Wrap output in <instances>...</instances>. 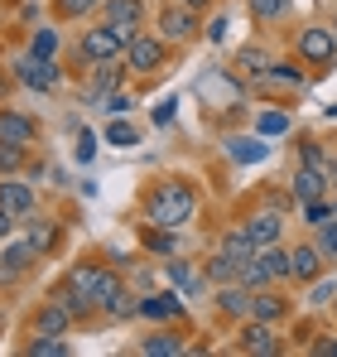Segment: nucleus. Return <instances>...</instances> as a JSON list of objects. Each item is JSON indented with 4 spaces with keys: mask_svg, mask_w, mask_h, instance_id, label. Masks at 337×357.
Segmentation results:
<instances>
[{
    "mask_svg": "<svg viewBox=\"0 0 337 357\" xmlns=\"http://www.w3.org/2000/svg\"><path fill=\"white\" fill-rule=\"evenodd\" d=\"M193 213H198V188L183 183V178H164V183H155L150 198H145V218H150V227H168V232H178V227L193 222Z\"/></svg>",
    "mask_w": 337,
    "mask_h": 357,
    "instance_id": "nucleus-1",
    "label": "nucleus"
},
{
    "mask_svg": "<svg viewBox=\"0 0 337 357\" xmlns=\"http://www.w3.org/2000/svg\"><path fill=\"white\" fill-rule=\"evenodd\" d=\"M168 63V39L159 29H135V39L125 44V68L130 77H155Z\"/></svg>",
    "mask_w": 337,
    "mask_h": 357,
    "instance_id": "nucleus-2",
    "label": "nucleus"
},
{
    "mask_svg": "<svg viewBox=\"0 0 337 357\" xmlns=\"http://www.w3.org/2000/svg\"><path fill=\"white\" fill-rule=\"evenodd\" d=\"M294 54H299V63H308V68L337 63V29L333 24H304L294 34Z\"/></svg>",
    "mask_w": 337,
    "mask_h": 357,
    "instance_id": "nucleus-3",
    "label": "nucleus"
},
{
    "mask_svg": "<svg viewBox=\"0 0 337 357\" xmlns=\"http://www.w3.org/2000/svg\"><path fill=\"white\" fill-rule=\"evenodd\" d=\"M125 59V39L116 34L111 24H92V29H82V39H77V63H116Z\"/></svg>",
    "mask_w": 337,
    "mask_h": 357,
    "instance_id": "nucleus-4",
    "label": "nucleus"
},
{
    "mask_svg": "<svg viewBox=\"0 0 337 357\" xmlns=\"http://www.w3.org/2000/svg\"><path fill=\"white\" fill-rule=\"evenodd\" d=\"M102 24H111L116 34L130 44L135 39V29H145V15H150V5L145 0H102Z\"/></svg>",
    "mask_w": 337,
    "mask_h": 357,
    "instance_id": "nucleus-5",
    "label": "nucleus"
},
{
    "mask_svg": "<svg viewBox=\"0 0 337 357\" xmlns=\"http://www.w3.org/2000/svg\"><path fill=\"white\" fill-rule=\"evenodd\" d=\"M34 266H39V251L29 246V237L0 241V285H19V280H24Z\"/></svg>",
    "mask_w": 337,
    "mask_h": 357,
    "instance_id": "nucleus-6",
    "label": "nucleus"
},
{
    "mask_svg": "<svg viewBox=\"0 0 337 357\" xmlns=\"http://www.w3.org/2000/svg\"><path fill=\"white\" fill-rule=\"evenodd\" d=\"M198 29H203V15L198 10H188L178 0L159 5V34H164L168 44H188V39H198Z\"/></svg>",
    "mask_w": 337,
    "mask_h": 357,
    "instance_id": "nucleus-7",
    "label": "nucleus"
},
{
    "mask_svg": "<svg viewBox=\"0 0 337 357\" xmlns=\"http://www.w3.org/2000/svg\"><path fill=\"white\" fill-rule=\"evenodd\" d=\"M236 348H241V353H256V357H275L284 343H280V333H275V324H265V319H241Z\"/></svg>",
    "mask_w": 337,
    "mask_h": 357,
    "instance_id": "nucleus-8",
    "label": "nucleus"
},
{
    "mask_svg": "<svg viewBox=\"0 0 337 357\" xmlns=\"http://www.w3.org/2000/svg\"><path fill=\"white\" fill-rule=\"evenodd\" d=\"M15 77H19L24 87H34V92H54V87H58V63L24 54V59L15 63Z\"/></svg>",
    "mask_w": 337,
    "mask_h": 357,
    "instance_id": "nucleus-9",
    "label": "nucleus"
},
{
    "mask_svg": "<svg viewBox=\"0 0 337 357\" xmlns=\"http://www.w3.org/2000/svg\"><path fill=\"white\" fill-rule=\"evenodd\" d=\"M183 299L173 290H155V295H140V319H155V324H183Z\"/></svg>",
    "mask_w": 337,
    "mask_h": 357,
    "instance_id": "nucleus-10",
    "label": "nucleus"
},
{
    "mask_svg": "<svg viewBox=\"0 0 337 357\" xmlns=\"http://www.w3.org/2000/svg\"><path fill=\"white\" fill-rule=\"evenodd\" d=\"M289 266H294V275L289 280H304V285H313L318 275H323V266H328V251L313 241V246H294L289 251Z\"/></svg>",
    "mask_w": 337,
    "mask_h": 357,
    "instance_id": "nucleus-11",
    "label": "nucleus"
},
{
    "mask_svg": "<svg viewBox=\"0 0 337 357\" xmlns=\"http://www.w3.org/2000/svg\"><path fill=\"white\" fill-rule=\"evenodd\" d=\"M77 319H72V309L63 304V299H44L39 304V314H34V333H54V338H68V328H72Z\"/></svg>",
    "mask_w": 337,
    "mask_h": 357,
    "instance_id": "nucleus-12",
    "label": "nucleus"
},
{
    "mask_svg": "<svg viewBox=\"0 0 337 357\" xmlns=\"http://www.w3.org/2000/svg\"><path fill=\"white\" fill-rule=\"evenodd\" d=\"M0 140H10V145H34V140H39V126H34V116L15 112V107H0Z\"/></svg>",
    "mask_w": 337,
    "mask_h": 357,
    "instance_id": "nucleus-13",
    "label": "nucleus"
},
{
    "mask_svg": "<svg viewBox=\"0 0 337 357\" xmlns=\"http://www.w3.org/2000/svg\"><path fill=\"white\" fill-rule=\"evenodd\" d=\"M251 295H256V290H246V285H241V280H231V285H217V314H222V319H236V324H241V319H251Z\"/></svg>",
    "mask_w": 337,
    "mask_h": 357,
    "instance_id": "nucleus-14",
    "label": "nucleus"
},
{
    "mask_svg": "<svg viewBox=\"0 0 337 357\" xmlns=\"http://www.w3.org/2000/svg\"><path fill=\"white\" fill-rule=\"evenodd\" d=\"M107 275H111V271H102V266H68L63 285H68V290H77V295H87L92 304H97L102 285H107Z\"/></svg>",
    "mask_w": 337,
    "mask_h": 357,
    "instance_id": "nucleus-15",
    "label": "nucleus"
},
{
    "mask_svg": "<svg viewBox=\"0 0 337 357\" xmlns=\"http://www.w3.org/2000/svg\"><path fill=\"white\" fill-rule=\"evenodd\" d=\"M0 208L15 213V218H29L34 213V188L19 183V178H0Z\"/></svg>",
    "mask_w": 337,
    "mask_h": 357,
    "instance_id": "nucleus-16",
    "label": "nucleus"
},
{
    "mask_svg": "<svg viewBox=\"0 0 337 357\" xmlns=\"http://www.w3.org/2000/svg\"><path fill=\"white\" fill-rule=\"evenodd\" d=\"M284 314H289V299H284V295H275V285H270V290H256V295H251V319L280 324Z\"/></svg>",
    "mask_w": 337,
    "mask_h": 357,
    "instance_id": "nucleus-17",
    "label": "nucleus"
},
{
    "mask_svg": "<svg viewBox=\"0 0 337 357\" xmlns=\"http://www.w3.org/2000/svg\"><path fill=\"white\" fill-rule=\"evenodd\" d=\"M289 188H294V198L299 203H308V198H323V188H328V174L323 169H308V165H299L294 178H289Z\"/></svg>",
    "mask_w": 337,
    "mask_h": 357,
    "instance_id": "nucleus-18",
    "label": "nucleus"
},
{
    "mask_svg": "<svg viewBox=\"0 0 337 357\" xmlns=\"http://www.w3.org/2000/svg\"><path fill=\"white\" fill-rule=\"evenodd\" d=\"M280 208H270V213H256V218H246V232H251V241L256 246H275L280 241Z\"/></svg>",
    "mask_w": 337,
    "mask_h": 357,
    "instance_id": "nucleus-19",
    "label": "nucleus"
},
{
    "mask_svg": "<svg viewBox=\"0 0 337 357\" xmlns=\"http://www.w3.org/2000/svg\"><path fill=\"white\" fill-rule=\"evenodd\" d=\"M168 280H173V285H178L183 295H193V299L207 295V285H212V280H207L203 271H193L188 261H168Z\"/></svg>",
    "mask_w": 337,
    "mask_h": 357,
    "instance_id": "nucleus-20",
    "label": "nucleus"
},
{
    "mask_svg": "<svg viewBox=\"0 0 337 357\" xmlns=\"http://www.w3.org/2000/svg\"><path fill=\"white\" fill-rule=\"evenodd\" d=\"M270 63H275V59H270V54H265L260 44H241L231 68H236L241 77H265V73H270Z\"/></svg>",
    "mask_w": 337,
    "mask_h": 357,
    "instance_id": "nucleus-21",
    "label": "nucleus"
},
{
    "mask_svg": "<svg viewBox=\"0 0 337 357\" xmlns=\"http://www.w3.org/2000/svg\"><path fill=\"white\" fill-rule=\"evenodd\" d=\"M24 237H29V246H34L39 256H49V251L58 246V222H54V218H34V213H29V222H24Z\"/></svg>",
    "mask_w": 337,
    "mask_h": 357,
    "instance_id": "nucleus-22",
    "label": "nucleus"
},
{
    "mask_svg": "<svg viewBox=\"0 0 337 357\" xmlns=\"http://www.w3.org/2000/svg\"><path fill=\"white\" fill-rule=\"evenodd\" d=\"M140 353H145V357H173V353H183V333L159 328V333H150V338L140 343Z\"/></svg>",
    "mask_w": 337,
    "mask_h": 357,
    "instance_id": "nucleus-23",
    "label": "nucleus"
},
{
    "mask_svg": "<svg viewBox=\"0 0 337 357\" xmlns=\"http://www.w3.org/2000/svg\"><path fill=\"white\" fill-rule=\"evenodd\" d=\"M236 280H241L246 290H270V285H275V275H270V266L260 261V251H256V256H251V261L236 271Z\"/></svg>",
    "mask_w": 337,
    "mask_h": 357,
    "instance_id": "nucleus-24",
    "label": "nucleus"
},
{
    "mask_svg": "<svg viewBox=\"0 0 337 357\" xmlns=\"http://www.w3.org/2000/svg\"><path fill=\"white\" fill-rule=\"evenodd\" d=\"M222 251L231 256V261H241V266H246V261H251L260 246L251 241V232H246V227H231V232H222Z\"/></svg>",
    "mask_w": 337,
    "mask_h": 357,
    "instance_id": "nucleus-25",
    "label": "nucleus"
},
{
    "mask_svg": "<svg viewBox=\"0 0 337 357\" xmlns=\"http://www.w3.org/2000/svg\"><path fill=\"white\" fill-rule=\"evenodd\" d=\"M125 73H130V68H111V63H97V73H92V92H87V97L97 102V97L116 92V87L125 82Z\"/></svg>",
    "mask_w": 337,
    "mask_h": 357,
    "instance_id": "nucleus-26",
    "label": "nucleus"
},
{
    "mask_svg": "<svg viewBox=\"0 0 337 357\" xmlns=\"http://www.w3.org/2000/svg\"><path fill=\"white\" fill-rule=\"evenodd\" d=\"M289 5H294V0H246V10H251L256 24H275V20H284Z\"/></svg>",
    "mask_w": 337,
    "mask_h": 357,
    "instance_id": "nucleus-27",
    "label": "nucleus"
},
{
    "mask_svg": "<svg viewBox=\"0 0 337 357\" xmlns=\"http://www.w3.org/2000/svg\"><path fill=\"white\" fill-rule=\"evenodd\" d=\"M236 271H241V261H231L226 251H217V256L203 266V275H207L212 285H231V280H236Z\"/></svg>",
    "mask_w": 337,
    "mask_h": 357,
    "instance_id": "nucleus-28",
    "label": "nucleus"
},
{
    "mask_svg": "<svg viewBox=\"0 0 337 357\" xmlns=\"http://www.w3.org/2000/svg\"><path fill=\"white\" fill-rule=\"evenodd\" d=\"M265 155H270V145H260L256 135L231 140V160H241V165H256V160H265Z\"/></svg>",
    "mask_w": 337,
    "mask_h": 357,
    "instance_id": "nucleus-29",
    "label": "nucleus"
},
{
    "mask_svg": "<svg viewBox=\"0 0 337 357\" xmlns=\"http://www.w3.org/2000/svg\"><path fill=\"white\" fill-rule=\"evenodd\" d=\"M260 261L270 266V275H275V280H289V275H294V266H289V251H284L280 241H275V246H260Z\"/></svg>",
    "mask_w": 337,
    "mask_h": 357,
    "instance_id": "nucleus-30",
    "label": "nucleus"
},
{
    "mask_svg": "<svg viewBox=\"0 0 337 357\" xmlns=\"http://www.w3.org/2000/svg\"><path fill=\"white\" fill-rule=\"evenodd\" d=\"M24 353H29V357H68V343H63V338H54V333H34Z\"/></svg>",
    "mask_w": 337,
    "mask_h": 357,
    "instance_id": "nucleus-31",
    "label": "nucleus"
},
{
    "mask_svg": "<svg viewBox=\"0 0 337 357\" xmlns=\"http://www.w3.org/2000/svg\"><path fill=\"white\" fill-rule=\"evenodd\" d=\"M107 145H116V150H135V145H140V130H135L130 121H111V126H107Z\"/></svg>",
    "mask_w": 337,
    "mask_h": 357,
    "instance_id": "nucleus-32",
    "label": "nucleus"
},
{
    "mask_svg": "<svg viewBox=\"0 0 337 357\" xmlns=\"http://www.w3.org/2000/svg\"><path fill=\"white\" fill-rule=\"evenodd\" d=\"M54 299H63V304L72 309V319H92V314H97V304H92V299H87V295H77V290H68V285H58Z\"/></svg>",
    "mask_w": 337,
    "mask_h": 357,
    "instance_id": "nucleus-33",
    "label": "nucleus"
},
{
    "mask_svg": "<svg viewBox=\"0 0 337 357\" xmlns=\"http://www.w3.org/2000/svg\"><path fill=\"white\" fill-rule=\"evenodd\" d=\"M58 20H87V15H97L102 10V0H54Z\"/></svg>",
    "mask_w": 337,
    "mask_h": 357,
    "instance_id": "nucleus-34",
    "label": "nucleus"
},
{
    "mask_svg": "<svg viewBox=\"0 0 337 357\" xmlns=\"http://www.w3.org/2000/svg\"><path fill=\"white\" fill-rule=\"evenodd\" d=\"M29 54H34V59H54V54H58V29H34Z\"/></svg>",
    "mask_w": 337,
    "mask_h": 357,
    "instance_id": "nucleus-35",
    "label": "nucleus"
},
{
    "mask_svg": "<svg viewBox=\"0 0 337 357\" xmlns=\"http://www.w3.org/2000/svg\"><path fill=\"white\" fill-rule=\"evenodd\" d=\"M299 165H308V169H323V165H328V155H323V145H318L313 135L299 140Z\"/></svg>",
    "mask_w": 337,
    "mask_h": 357,
    "instance_id": "nucleus-36",
    "label": "nucleus"
},
{
    "mask_svg": "<svg viewBox=\"0 0 337 357\" xmlns=\"http://www.w3.org/2000/svg\"><path fill=\"white\" fill-rule=\"evenodd\" d=\"M24 155H29V145H10V140H0V174H15V169L24 165Z\"/></svg>",
    "mask_w": 337,
    "mask_h": 357,
    "instance_id": "nucleus-37",
    "label": "nucleus"
},
{
    "mask_svg": "<svg viewBox=\"0 0 337 357\" xmlns=\"http://www.w3.org/2000/svg\"><path fill=\"white\" fill-rule=\"evenodd\" d=\"M337 213H333V203H323V198H308L304 203V222L308 227H323V222H333Z\"/></svg>",
    "mask_w": 337,
    "mask_h": 357,
    "instance_id": "nucleus-38",
    "label": "nucleus"
},
{
    "mask_svg": "<svg viewBox=\"0 0 337 357\" xmlns=\"http://www.w3.org/2000/svg\"><path fill=\"white\" fill-rule=\"evenodd\" d=\"M265 77H275L284 87H304V73H299V63H270V73Z\"/></svg>",
    "mask_w": 337,
    "mask_h": 357,
    "instance_id": "nucleus-39",
    "label": "nucleus"
},
{
    "mask_svg": "<svg viewBox=\"0 0 337 357\" xmlns=\"http://www.w3.org/2000/svg\"><path fill=\"white\" fill-rule=\"evenodd\" d=\"M333 299H337L333 280H313V285H308V304H313V309H323V304H333Z\"/></svg>",
    "mask_w": 337,
    "mask_h": 357,
    "instance_id": "nucleus-40",
    "label": "nucleus"
},
{
    "mask_svg": "<svg viewBox=\"0 0 337 357\" xmlns=\"http://www.w3.org/2000/svg\"><path fill=\"white\" fill-rule=\"evenodd\" d=\"M97 102H102V112H111V116H125V112H130V97H125L120 87L107 92V97H97Z\"/></svg>",
    "mask_w": 337,
    "mask_h": 357,
    "instance_id": "nucleus-41",
    "label": "nucleus"
},
{
    "mask_svg": "<svg viewBox=\"0 0 337 357\" xmlns=\"http://www.w3.org/2000/svg\"><path fill=\"white\" fill-rule=\"evenodd\" d=\"M284 130H289V116L284 112H265L260 116V135H284Z\"/></svg>",
    "mask_w": 337,
    "mask_h": 357,
    "instance_id": "nucleus-42",
    "label": "nucleus"
},
{
    "mask_svg": "<svg viewBox=\"0 0 337 357\" xmlns=\"http://www.w3.org/2000/svg\"><path fill=\"white\" fill-rule=\"evenodd\" d=\"M72 155H77V165H87V160L97 155V140H92V135L82 130V135H77V150H72Z\"/></svg>",
    "mask_w": 337,
    "mask_h": 357,
    "instance_id": "nucleus-43",
    "label": "nucleus"
},
{
    "mask_svg": "<svg viewBox=\"0 0 337 357\" xmlns=\"http://www.w3.org/2000/svg\"><path fill=\"white\" fill-rule=\"evenodd\" d=\"M15 227H19V218L0 208V241H10V237H15Z\"/></svg>",
    "mask_w": 337,
    "mask_h": 357,
    "instance_id": "nucleus-44",
    "label": "nucleus"
},
{
    "mask_svg": "<svg viewBox=\"0 0 337 357\" xmlns=\"http://www.w3.org/2000/svg\"><path fill=\"white\" fill-rule=\"evenodd\" d=\"M313 357H337V338H318L313 343Z\"/></svg>",
    "mask_w": 337,
    "mask_h": 357,
    "instance_id": "nucleus-45",
    "label": "nucleus"
},
{
    "mask_svg": "<svg viewBox=\"0 0 337 357\" xmlns=\"http://www.w3.org/2000/svg\"><path fill=\"white\" fill-rule=\"evenodd\" d=\"M207 39H212V44H222V39H226V20H222V15L207 24Z\"/></svg>",
    "mask_w": 337,
    "mask_h": 357,
    "instance_id": "nucleus-46",
    "label": "nucleus"
},
{
    "mask_svg": "<svg viewBox=\"0 0 337 357\" xmlns=\"http://www.w3.org/2000/svg\"><path fill=\"white\" fill-rule=\"evenodd\" d=\"M173 107H178V102H164V107H155V126H168V121H173Z\"/></svg>",
    "mask_w": 337,
    "mask_h": 357,
    "instance_id": "nucleus-47",
    "label": "nucleus"
},
{
    "mask_svg": "<svg viewBox=\"0 0 337 357\" xmlns=\"http://www.w3.org/2000/svg\"><path fill=\"white\" fill-rule=\"evenodd\" d=\"M178 5H188V10H198V15H207V10H212L217 0H178Z\"/></svg>",
    "mask_w": 337,
    "mask_h": 357,
    "instance_id": "nucleus-48",
    "label": "nucleus"
},
{
    "mask_svg": "<svg viewBox=\"0 0 337 357\" xmlns=\"http://www.w3.org/2000/svg\"><path fill=\"white\" fill-rule=\"evenodd\" d=\"M328 116H337V107H328Z\"/></svg>",
    "mask_w": 337,
    "mask_h": 357,
    "instance_id": "nucleus-49",
    "label": "nucleus"
},
{
    "mask_svg": "<svg viewBox=\"0 0 337 357\" xmlns=\"http://www.w3.org/2000/svg\"><path fill=\"white\" fill-rule=\"evenodd\" d=\"M333 213H337V203H333Z\"/></svg>",
    "mask_w": 337,
    "mask_h": 357,
    "instance_id": "nucleus-50",
    "label": "nucleus"
},
{
    "mask_svg": "<svg viewBox=\"0 0 337 357\" xmlns=\"http://www.w3.org/2000/svg\"><path fill=\"white\" fill-rule=\"evenodd\" d=\"M333 309H337V299H333Z\"/></svg>",
    "mask_w": 337,
    "mask_h": 357,
    "instance_id": "nucleus-51",
    "label": "nucleus"
}]
</instances>
